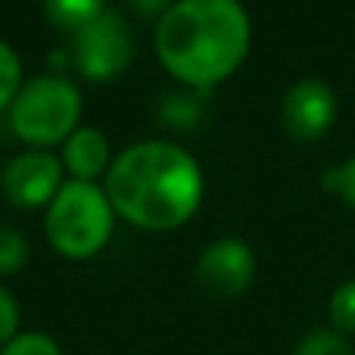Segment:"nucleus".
<instances>
[{"mask_svg":"<svg viewBox=\"0 0 355 355\" xmlns=\"http://www.w3.org/2000/svg\"><path fill=\"white\" fill-rule=\"evenodd\" d=\"M112 209L144 231H175L202 202V172L187 150L144 141L116 156L103 184Z\"/></svg>","mask_w":355,"mask_h":355,"instance_id":"1","label":"nucleus"},{"mask_svg":"<svg viewBox=\"0 0 355 355\" xmlns=\"http://www.w3.org/2000/svg\"><path fill=\"white\" fill-rule=\"evenodd\" d=\"M250 50V16L237 0H175L156 25V56L181 85L212 91Z\"/></svg>","mask_w":355,"mask_h":355,"instance_id":"2","label":"nucleus"},{"mask_svg":"<svg viewBox=\"0 0 355 355\" xmlns=\"http://www.w3.org/2000/svg\"><path fill=\"white\" fill-rule=\"evenodd\" d=\"M112 209L103 187L91 181H66L47 206L44 231L56 252L66 259H91L112 234Z\"/></svg>","mask_w":355,"mask_h":355,"instance_id":"3","label":"nucleus"},{"mask_svg":"<svg viewBox=\"0 0 355 355\" xmlns=\"http://www.w3.org/2000/svg\"><path fill=\"white\" fill-rule=\"evenodd\" d=\"M81 94L69 78L44 75L16 94L10 103V125L16 137L35 150H47L50 144H66L78 131Z\"/></svg>","mask_w":355,"mask_h":355,"instance_id":"4","label":"nucleus"},{"mask_svg":"<svg viewBox=\"0 0 355 355\" xmlns=\"http://www.w3.org/2000/svg\"><path fill=\"white\" fill-rule=\"evenodd\" d=\"M72 60L81 69L87 81H112L131 66L135 60V37L131 28L106 10L100 19H94L87 28L75 35Z\"/></svg>","mask_w":355,"mask_h":355,"instance_id":"5","label":"nucleus"},{"mask_svg":"<svg viewBox=\"0 0 355 355\" xmlns=\"http://www.w3.org/2000/svg\"><path fill=\"white\" fill-rule=\"evenodd\" d=\"M193 277L209 296L237 300L250 290L252 277H256V256L243 240L221 237L200 252Z\"/></svg>","mask_w":355,"mask_h":355,"instance_id":"6","label":"nucleus"},{"mask_svg":"<svg viewBox=\"0 0 355 355\" xmlns=\"http://www.w3.org/2000/svg\"><path fill=\"white\" fill-rule=\"evenodd\" d=\"M62 184V162L47 150H25L3 168V193L19 209L50 206Z\"/></svg>","mask_w":355,"mask_h":355,"instance_id":"7","label":"nucleus"},{"mask_svg":"<svg viewBox=\"0 0 355 355\" xmlns=\"http://www.w3.org/2000/svg\"><path fill=\"white\" fill-rule=\"evenodd\" d=\"M337 116V97L324 81H296L281 103V125L293 141L312 144L327 135Z\"/></svg>","mask_w":355,"mask_h":355,"instance_id":"8","label":"nucleus"},{"mask_svg":"<svg viewBox=\"0 0 355 355\" xmlns=\"http://www.w3.org/2000/svg\"><path fill=\"white\" fill-rule=\"evenodd\" d=\"M110 141L97 128H78L62 144V168L72 175V181L97 184L100 175L110 172Z\"/></svg>","mask_w":355,"mask_h":355,"instance_id":"9","label":"nucleus"},{"mask_svg":"<svg viewBox=\"0 0 355 355\" xmlns=\"http://www.w3.org/2000/svg\"><path fill=\"white\" fill-rule=\"evenodd\" d=\"M106 12V0H44V16L53 28L78 35Z\"/></svg>","mask_w":355,"mask_h":355,"instance_id":"10","label":"nucleus"},{"mask_svg":"<svg viewBox=\"0 0 355 355\" xmlns=\"http://www.w3.org/2000/svg\"><path fill=\"white\" fill-rule=\"evenodd\" d=\"M327 315H331V331L340 337H355V281H346L334 290L331 302H327Z\"/></svg>","mask_w":355,"mask_h":355,"instance_id":"11","label":"nucleus"},{"mask_svg":"<svg viewBox=\"0 0 355 355\" xmlns=\"http://www.w3.org/2000/svg\"><path fill=\"white\" fill-rule=\"evenodd\" d=\"M28 262V240L16 227H0V277L16 275Z\"/></svg>","mask_w":355,"mask_h":355,"instance_id":"12","label":"nucleus"},{"mask_svg":"<svg viewBox=\"0 0 355 355\" xmlns=\"http://www.w3.org/2000/svg\"><path fill=\"white\" fill-rule=\"evenodd\" d=\"M293 355H355L352 346L346 343V337H340L337 331H312L300 340V346L293 349Z\"/></svg>","mask_w":355,"mask_h":355,"instance_id":"13","label":"nucleus"},{"mask_svg":"<svg viewBox=\"0 0 355 355\" xmlns=\"http://www.w3.org/2000/svg\"><path fill=\"white\" fill-rule=\"evenodd\" d=\"M19 91H22V66H19V56L10 44L0 41V110L10 106Z\"/></svg>","mask_w":355,"mask_h":355,"instance_id":"14","label":"nucleus"},{"mask_svg":"<svg viewBox=\"0 0 355 355\" xmlns=\"http://www.w3.org/2000/svg\"><path fill=\"white\" fill-rule=\"evenodd\" d=\"M0 355H62V349L53 337H47L41 331H19L0 349Z\"/></svg>","mask_w":355,"mask_h":355,"instance_id":"15","label":"nucleus"},{"mask_svg":"<svg viewBox=\"0 0 355 355\" xmlns=\"http://www.w3.org/2000/svg\"><path fill=\"white\" fill-rule=\"evenodd\" d=\"M321 184H324V190L340 193L355 209V156L352 159H346L340 168H327L324 178H321Z\"/></svg>","mask_w":355,"mask_h":355,"instance_id":"16","label":"nucleus"},{"mask_svg":"<svg viewBox=\"0 0 355 355\" xmlns=\"http://www.w3.org/2000/svg\"><path fill=\"white\" fill-rule=\"evenodd\" d=\"M162 116H166L168 125H178V128H190V125L200 119V106L193 103L190 97H168L166 103H162Z\"/></svg>","mask_w":355,"mask_h":355,"instance_id":"17","label":"nucleus"},{"mask_svg":"<svg viewBox=\"0 0 355 355\" xmlns=\"http://www.w3.org/2000/svg\"><path fill=\"white\" fill-rule=\"evenodd\" d=\"M19 334V306L10 296V290L0 287V349Z\"/></svg>","mask_w":355,"mask_h":355,"instance_id":"18","label":"nucleus"},{"mask_svg":"<svg viewBox=\"0 0 355 355\" xmlns=\"http://www.w3.org/2000/svg\"><path fill=\"white\" fill-rule=\"evenodd\" d=\"M135 6H137V12H147V16L159 12V19H162L168 10V0H135Z\"/></svg>","mask_w":355,"mask_h":355,"instance_id":"19","label":"nucleus"}]
</instances>
